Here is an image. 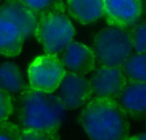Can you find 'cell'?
Masks as SVG:
<instances>
[{"label":"cell","mask_w":146,"mask_h":140,"mask_svg":"<svg viewBox=\"0 0 146 140\" xmlns=\"http://www.w3.org/2000/svg\"><path fill=\"white\" fill-rule=\"evenodd\" d=\"M92 50L99 66L122 67L133 52L129 31L114 26L98 31L94 36Z\"/></svg>","instance_id":"277c9868"},{"label":"cell","mask_w":146,"mask_h":140,"mask_svg":"<svg viewBox=\"0 0 146 140\" xmlns=\"http://www.w3.org/2000/svg\"><path fill=\"white\" fill-rule=\"evenodd\" d=\"M143 14L142 0H103V17L109 26L128 29Z\"/></svg>","instance_id":"52a82bcc"},{"label":"cell","mask_w":146,"mask_h":140,"mask_svg":"<svg viewBox=\"0 0 146 140\" xmlns=\"http://www.w3.org/2000/svg\"><path fill=\"white\" fill-rule=\"evenodd\" d=\"M128 140H146V133L137 134L134 136H128Z\"/></svg>","instance_id":"44dd1931"},{"label":"cell","mask_w":146,"mask_h":140,"mask_svg":"<svg viewBox=\"0 0 146 140\" xmlns=\"http://www.w3.org/2000/svg\"><path fill=\"white\" fill-rule=\"evenodd\" d=\"M125 140H128V137H127V138H126V139H125Z\"/></svg>","instance_id":"7402d4cb"},{"label":"cell","mask_w":146,"mask_h":140,"mask_svg":"<svg viewBox=\"0 0 146 140\" xmlns=\"http://www.w3.org/2000/svg\"><path fill=\"white\" fill-rule=\"evenodd\" d=\"M0 17L14 23L25 40L34 35L38 17L21 0H5L0 5Z\"/></svg>","instance_id":"30bf717a"},{"label":"cell","mask_w":146,"mask_h":140,"mask_svg":"<svg viewBox=\"0 0 146 140\" xmlns=\"http://www.w3.org/2000/svg\"><path fill=\"white\" fill-rule=\"evenodd\" d=\"M131 37L133 51L137 53H146V20L137 22L128 28Z\"/></svg>","instance_id":"2e32d148"},{"label":"cell","mask_w":146,"mask_h":140,"mask_svg":"<svg viewBox=\"0 0 146 140\" xmlns=\"http://www.w3.org/2000/svg\"><path fill=\"white\" fill-rule=\"evenodd\" d=\"M27 72L29 87L37 91L54 93L66 71L58 55L44 54L33 59Z\"/></svg>","instance_id":"5b68a950"},{"label":"cell","mask_w":146,"mask_h":140,"mask_svg":"<svg viewBox=\"0 0 146 140\" xmlns=\"http://www.w3.org/2000/svg\"><path fill=\"white\" fill-rule=\"evenodd\" d=\"M65 111L55 93L37 91L26 86L18 95L17 117L21 129L58 131Z\"/></svg>","instance_id":"7a4b0ae2"},{"label":"cell","mask_w":146,"mask_h":140,"mask_svg":"<svg viewBox=\"0 0 146 140\" xmlns=\"http://www.w3.org/2000/svg\"><path fill=\"white\" fill-rule=\"evenodd\" d=\"M21 127L10 121L0 123V140H20Z\"/></svg>","instance_id":"ffe728a7"},{"label":"cell","mask_w":146,"mask_h":140,"mask_svg":"<svg viewBox=\"0 0 146 140\" xmlns=\"http://www.w3.org/2000/svg\"><path fill=\"white\" fill-rule=\"evenodd\" d=\"M26 87L22 72L14 62H3L0 64V89L11 96L19 95Z\"/></svg>","instance_id":"5bb4252c"},{"label":"cell","mask_w":146,"mask_h":140,"mask_svg":"<svg viewBox=\"0 0 146 140\" xmlns=\"http://www.w3.org/2000/svg\"><path fill=\"white\" fill-rule=\"evenodd\" d=\"M58 56L66 72L84 76L95 69L96 58L93 50L81 42L72 41Z\"/></svg>","instance_id":"9c48e42d"},{"label":"cell","mask_w":146,"mask_h":140,"mask_svg":"<svg viewBox=\"0 0 146 140\" xmlns=\"http://www.w3.org/2000/svg\"><path fill=\"white\" fill-rule=\"evenodd\" d=\"M20 140H60L58 131L21 129Z\"/></svg>","instance_id":"ac0fdd59"},{"label":"cell","mask_w":146,"mask_h":140,"mask_svg":"<svg viewBox=\"0 0 146 140\" xmlns=\"http://www.w3.org/2000/svg\"><path fill=\"white\" fill-rule=\"evenodd\" d=\"M37 17L64 5L63 0H21Z\"/></svg>","instance_id":"e0dca14e"},{"label":"cell","mask_w":146,"mask_h":140,"mask_svg":"<svg viewBox=\"0 0 146 140\" xmlns=\"http://www.w3.org/2000/svg\"><path fill=\"white\" fill-rule=\"evenodd\" d=\"M14 111L13 96L0 89V123L7 121Z\"/></svg>","instance_id":"d6986e66"},{"label":"cell","mask_w":146,"mask_h":140,"mask_svg":"<svg viewBox=\"0 0 146 140\" xmlns=\"http://www.w3.org/2000/svg\"><path fill=\"white\" fill-rule=\"evenodd\" d=\"M79 123L90 140H125L128 137L127 114L114 99L91 98L82 107Z\"/></svg>","instance_id":"6da1fadb"},{"label":"cell","mask_w":146,"mask_h":140,"mask_svg":"<svg viewBox=\"0 0 146 140\" xmlns=\"http://www.w3.org/2000/svg\"><path fill=\"white\" fill-rule=\"evenodd\" d=\"M68 14L82 25H89L103 17V0H66Z\"/></svg>","instance_id":"7c38bea8"},{"label":"cell","mask_w":146,"mask_h":140,"mask_svg":"<svg viewBox=\"0 0 146 140\" xmlns=\"http://www.w3.org/2000/svg\"><path fill=\"white\" fill-rule=\"evenodd\" d=\"M116 101L126 114L146 115V82H128Z\"/></svg>","instance_id":"8fae6325"},{"label":"cell","mask_w":146,"mask_h":140,"mask_svg":"<svg viewBox=\"0 0 146 140\" xmlns=\"http://www.w3.org/2000/svg\"><path fill=\"white\" fill-rule=\"evenodd\" d=\"M0 1H1V0H0Z\"/></svg>","instance_id":"603a6c76"},{"label":"cell","mask_w":146,"mask_h":140,"mask_svg":"<svg viewBox=\"0 0 146 140\" xmlns=\"http://www.w3.org/2000/svg\"><path fill=\"white\" fill-rule=\"evenodd\" d=\"M66 12L64 4L38 17L34 36L45 54L59 55L74 39L76 31Z\"/></svg>","instance_id":"3957f363"},{"label":"cell","mask_w":146,"mask_h":140,"mask_svg":"<svg viewBox=\"0 0 146 140\" xmlns=\"http://www.w3.org/2000/svg\"><path fill=\"white\" fill-rule=\"evenodd\" d=\"M56 92L65 109L69 110L83 107L93 96L89 79L70 72H65Z\"/></svg>","instance_id":"8992f818"},{"label":"cell","mask_w":146,"mask_h":140,"mask_svg":"<svg viewBox=\"0 0 146 140\" xmlns=\"http://www.w3.org/2000/svg\"><path fill=\"white\" fill-rule=\"evenodd\" d=\"M24 37L11 21L0 17V55L15 57L22 51Z\"/></svg>","instance_id":"4fadbf2b"},{"label":"cell","mask_w":146,"mask_h":140,"mask_svg":"<svg viewBox=\"0 0 146 140\" xmlns=\"http://www.w3.org/2000/svg\"><path fill=\"white\" fill-rule=\"evenodd\" d=\"M92 93L94 97L116 100L128 83L121 67L99 66L93 70L91 78Z\"/></svg>","instance_id":"ba28073f"},{"label":"cell","mask_w":146,"mask_h":140,"mask_svg":"<svg viewBox=\"0 0 146 140\" xmlns=\"http://www.w3.org/2000/svg\"><path fill=\"white\" fill-rule=\"evenodd\" d=\"M121 69L127 82H146V53H132Z\"/></svg>","instance_id":"9a60e30c"}]
</instances>
